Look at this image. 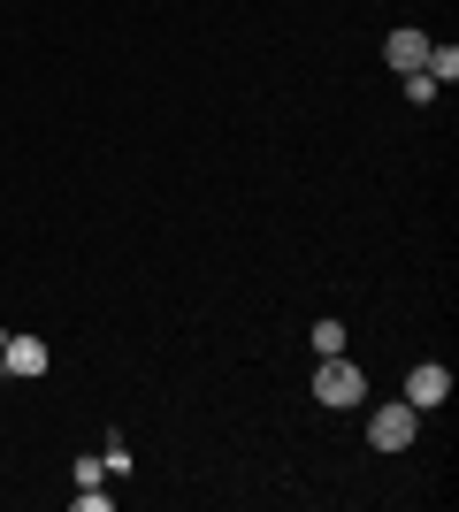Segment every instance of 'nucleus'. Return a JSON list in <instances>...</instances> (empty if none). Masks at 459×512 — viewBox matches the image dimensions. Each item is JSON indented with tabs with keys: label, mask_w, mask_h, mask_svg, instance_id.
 <instances>
[{
	"label": "nucleus",
	"mask_w": 459,
	"mask_h": 512,
	"mask_svg": "<svg viewBox=\"0 0 459 512\" xmlns=\"http://www.w3.org/2000/svg\"><path fill=\"white\" fill-rule=\"evenodd\" d=\"M108 505H115V497L100 490V482H85V490H77V512H108Z\"/></svg>",
	"instance_id": "nucleus-10"
},
{
	"label": "nucleus",
	"mask_w": 459,
	"mask_h": 512,
	"mask_svg": "<svg viewBox=\"0 0 459 512\" xmlns=\"http://www.w3.org/2000/svg\"><path fill=\"white\" fill-rule=\"evenodd\" d=\"M100 467H108V474H123V467H131V451H123V436H108V444H100Z\"/></svg>",
	"instance_id": "nucleus-9"
},
{
	"label": "nucleus",
	"mask_w": 459,
	"mask_h": 512,
	"mask_svg": "<svg viewBox=\"0 0 459 512\" xmlns=\"http://www.w3.org/2000/svg\"><path fill=\"white\" fill-rule=\"evenodd\" d=\"M0 344H8V329H0Z\"/></svg>",
	"instance_id": "nucleus-11"
},
{
	"label": "nucleus",
	"mask_w": 459,
	"mask_h": 512,
	"mask_svg": "<svg viewBox=\"0 0 459 512\" xmlns=\"http://www.w3.org/2000/svg\"><path fill=\"white\" fill-rule=\"evenodd\" d=\"M329 352H345V321H314V360H329Z\"/></svg>",
	"instance_id": "nucleus-7"
},
{
	"label": "nucleus",
	"mask_w": 459,
	"mask_h": 512,
	"mask_svg": "<svg viewBox=\"0 0 459 512\" xmlns=\"http://www.w3.org/2000/svg\"><path fill=\"white\" fill-rule=\"evenodd\" d=\"M421 69H429L437 85H452V77H459V46H429V62H421Z\"/></svg>",
	"instance_id": "nucleus-6"
},
{
	"label": "nucleus",
	"mask_w": 459,
	"mask_h": 512,
	"mask_svg": "<svg viewBox=\"0 0 459 512\" xmlns=\"http://www.w3.org/2000/svg\"><path fill=\"white\" fill-rule=\"evenodd\" d=\"M444 398H452V367L421 360L414 375H406V406H414V413H429V406H444Z\"/></svg>",
	"instance_id": "nucleus-3"
},
{
	"label": "nucleus",
	"mask_w": 459,
	"mask_h": 512,
	"mask_svg": "<svg viewBox=\"0 0 459 512\" xmlns=\"http://www.w3.org/2000/svg\"><path fill=\"white\" fill-rule=\"evenodd\" d=\"M314 398H322L329 413H345V406H360V398H368V375H360L345 352H329V360L314 367Z\"/></svg>",
	"instance_id": "nucleus-1"
},
{
	"label": "nucleus",
	"mask_w": 459,
	"mask_h": 512,
	"mask_svg": "<svg viewBox=\"0 0 459 512\" xmlns=\"http://www.w3.org/2000/svg\"><path fill=\"white\" fill-rule=\"evenodd\" d=\"M414 428H421V413L398 398V406H383V413L368 421V444H375V451H406V444H414Z\"/></svg>",
	"instance_id": "nucleus-2"
},
{
	"label": "nucleus",
	"mask_w": 459,
	"mask_h": 512,
	"mask_svg": "<svg viewBox=\"0 0 459 512\" xmlns=\"http://www.w3.org/2000/svg\"><path fill=\"white\" fill-rule=\"evenodd\" d=\"M406 100L429 107V100H437V77H429V69H406Z\"/></svg>",
	"instance_id": "nucleus-8"
},
{
	"label": "nucleus",
	"mask_w": 459,
	"mask_h": 512,
	"mask_svg": "<svg viewBox=\"0 0 459 512\" xmlns=\"http://www.w3.org/2000/svg\"><path fill=\"white\" fill-rule=\"evenodd\" d=\"M0 375H46V337H8L0 344Z\"/></svg>",
	"instance_id": "nucleus-4"
},
{
	"label": "nucleus",
	"mask_w": 459,
	"mask_h": 512,
	"mask_svg": "<svg viewBox=\"0 0 459 512\" xmlns=\"http://www.w3.org/2000/svg\"><path fill=\"white\" fill-rule=\"evenodd\" d=\"M383 62H391L398 77H406V69H421V62H429V39H421V31H391V39H383Z\"/></svg>",
	"instance_id": "nucleus-5"
}]
</instances>
